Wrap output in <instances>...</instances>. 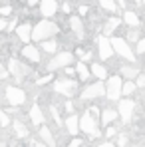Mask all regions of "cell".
<instances>
[{"instance_id": "44dd1931", "label": "cell", "mask_w": 145, "mask_h": 147, "mask_svg": "<svg viewBox=\"0 0 145 147\" xmlns=\"http://www.w3.org/2000/svg\"><path fill=\"white\" fill-rule=\"evenodd\" d=\"M10 129H12V133H14L16 139H26V137H30V127H28L26 121L20 119V117H14V119H12Z\"/></svg>"}, {"instance_id": "277c9868", "label": "cell", "mask_w": 145, "mask_h": 147, "mask_svg": "<svg viewBox=\"0 0 145 147\" xmlns=\"http://www.w3.org/2000/svg\"><path fill=\"white\" fill-rule=\"evenodd\" d=\"M80 133L88 135V139H92V141L103 137V129H101V125H99V119L94 117L88 109H86L84 113H80Z\"/></svg>"}, {"instance_id": "681fc988", "label": "cell", "mask_w": 145, "mask_h": 147, "mask_svg": "<svg viewBox=\"0 0 145 147\" xmlns=\"http://www.w3.org/2000/svg\"><path fill=\"white\" fill-rule=\"evenodd\" d=\"M2 44H4V42H2V40H0V48H2Z\"/></svg>"}, {"instance_id": "83f0119b", "label": "cell", "mask_w": 145, "mask_h": 147, "mask_svg": "<svg viewBox=\"0 0 145 147\" xmlns=\"http://www.w3.org/2000/svg\"><path fill=\"white\" fill-rule=\"evenodd\" d=\"M48 111H50V115H52V119H54V123H56V127H58V129H62V127H64V117L60 115V105L50 103V105H48Z\"/></svg>"}, {"instance_id": "d6a6232c", "label": "cell", "mask_w": 145, "mask_h": 147, "mask_svg": "<svg viewBox=\"0 0 145 147\" xmlns=\"http://www.w3.org/2000/svg\"><path fill=\"white\" fill-rule=\"evenodd\" d=\"M113 143H115L117 147H127V145H129V135H127V133H123V131H119Z\"/></svg>"}, {"instance_id": "7c38bea8", "label": "cell", "mask_w": 145, "mask_h": 147, "mask_svg": "<svg viewBox=\"0 0 145 147\" xmlns=\"http://www.w3.org/2000/svg\"><path fill=\"white\" fill-rule=\"evenodd\" d=\"M20 58L28 62L30 66H38V64H42V50L40 46H36V44H24L22 48H20Z\"/></svg>"}, {"instance_id": "9c48e42d", "label": "cell", "mask_w": 145, "mask_h": 147, "mask_svg": "<svg viewBox=\"0 0 145 147\" xmlns=\"http://www.w3.org/2000/svg\"><path fill=\"white\" fill-rule=\"evenodd\" d=\"M121 88H123V78L119 74H111L105 80V99L107 101H119L121 96Z\"/></svg>"}, {"instance_id": "60d3db41", "label": "cell", "mask_w": 145, "mask_h": 147, "mask_svg": "<svg viewBox=\"0 0 145 147\" xmlns=\"http://www.w3.org/2000/svg\"><path fill=\"white\" fill-rule=\"evenodd\" d=\"M10 78V74H8V68L4 66V64H0V80H8Z\"/></svg>"}, {"instance_id": "74e56055", "label": "cell", "mask_w": 145, "mask_h": 147, "mask_svg": "<svg viewBox=\"0 0 145 147\" xmlns=\"http://www.w3.org/2000/svg\"><path fill=\"white\" fill-rule=\"evenodd\" d=\"M52 80H56V78H54V74H52V72H48L46 76H42V78H38L36 82H38L40 86H44V84H48V82H52Z\"/></svg>"}, {"instance_id": "d590c367", "label": "cell", "mask_w": 145, "mask_h": 147, "mask_svg": "<svg viewBox=\"0 0 145 147\" xmlns=\"http://www.w3.org/2000/svg\"><path fill=\"white\" fill-rule=\"evenodd\" d=\"M90 10H92V8H90L88 4H80V6H78V16H82V18H86V16H90V14H92Z\"/></svg>"}, {"instance_id": "f5cc1de1", "label": "cell", "mask_w": 145, "mask_h": 147, "mask_svg": "<svg viewBox=\"0 0 145 147\" xmlns=\"http://www.w3.org/2000/svg\"><path fill=\"white\" fill-rule=\"evenodd\" d=\"M127 2H129V0H127Z\"/></svg>"}, {"instance_id": "4fadbf2b", "label": "cell", "mask_w": 145, "mask_h": 147, "mask_svg": "<svg viewBox=\"0 0 145 147\" xmlns=\"http://www.w3.org/2000/svg\"><path fill=\"white\" fill-rule=\"evenodd\" d=\"M28 119H30V123H32L34 127H40V125L48 123L46 111L42 109V105H40V103H32V105L28 107Z\"/></svg>"}, {"instance_id": "484cf974", "label": "cell", "mask_w": 145, "mask_h": 147, "mask_svg": "<svg viewBox=\"0 0 145 147\" xmlns=\"http://www.w3.org/2000/svg\"><path fill=\"white\" fill-rule=\"evenodd\" d=\"M38 46H40V50H42V54H46V56H54V54H58V52H60V40L50 38V40L40 42Z\"/></svg>"}, {"instance_id": "2e32d148", "label": "cell", "mask_w": 145, "mask_h": 147, "mask_svg": "<svg viewBox=\"0 0 145 147\" xmlns=\"http://www.w3.org/2000/svg\"><path fill=\"white\" fill-rule=\"evenodd\" d=\"M123 78V80H137L139 76H141V68L137 66V64H131V62H123L119 66V72H117Z\"/></svg>"}, {"instance_id": "9a60e30c", "label": "cell", "mask_w": 145, "mask_h": 147, "mask_svg": "<svg viewBox=\"0 0 145 147\" xmlns=\"http://www.w3.org/2000/svg\"><path fill=\"white\" fill-rule=\"evenodd\" d=\"M32 30H34V24H32V22H28V20H26V22H20V24L16 26V30H14V32H16V38L20 40V44H22V46L32 42Z\"/></svg>"}, {"instance_id": "603a6c76", "label": "cell", "mask_w": 145, "mask_h": 147, "mask_svg": "<svg viewBox=\"0 0 145 147\" xmlns=\"http://www.w3.org/2000/svg\"><path fill=\"white\" fill-rule=\"evenodd\" d=\"M68 24H70V30L74 32V36L78 38V40H84V36H86V24H84V18L82 16H70V20H68Z\"/></svg>"}, {"instance_id": "f546056e", "label": "cell", "mask_w": 145, "mask_h": 147, "mask_svg": "<svg viewBox=\"0 0 145 147\" xmlns=\"http://www.w3.org/2000/svg\"><path fill=\"white\" fill-rule=\"evenodd\" d=\"M97 2H99L101 10L107 12V14H117V12H119V4H117L115 0H97Z\"/></svg>"}, {"instance_id": "816d5d0a", "label": "cell", "mask_w": 145, "mask_h": 147, "mask_svg": "<svg viewBox=\"0 0 145 147\" xmlns=\"http://www.w3.org/2000/svg\"><path fill=\"white\" fill-rule=\"evenodd\" d=\"M143 28H145V18H143Z\"/></svg>"}, {"instance_id": "7402d4cb", "label": "cell", "mask_w": 145, "mask_h": 147, "mask_svg": "<svg viewBox=\"0 0 145 147\" xmlns=\"http://www.w3.org/2000/svg\"><path fill=\"white\" fill-rule=\"evenodd\" d=\"M38 8H40V14H42V18H54L56 14H58V0H40V4H38Z\"/></svg>"}, {"instance_id": "e575fe53", "label": "cell", "mask_w": 145, "mask_h": 147, "mask_svg": "<svg viewBox=\"0 0 145 147\" xmlns=\"http://www.w3.org/2000/svg\"><path fill=\"white\" fill-rule=\"evenodd\" d=\"M135 50V56H145V36H141V40L133 46Z\"/></svg>"}, {"instance_id": "ee69618b", "label": "cell", "mask_w": 145, "mask_h": 147, "mask_svg": "<svg viewBox=\"0 0 145 147\" xmlns=\"http://www.w3.org/2000/svg\"><path fill=\"white\" fill-rule=\"evenodd\" d=\"M96 147H117V145H115L113 141H107V139H103V141H99Z\"/></svg>"}, {"instance_id": "7bdbcfd3", "label": "cell", "mask_w": 145, "mask_h": 147, "mask_svg": "<svg viewBox=\"0 0 145 147\" xmlns=\"http://www.w3.org/2000/svg\"><path fill=\"white\" fill-rule=\"evenodd\" d=\"M62 12H64V14H70V12H72V6H70V2H68V0H64V2H62Z\"/></svg>"}, {"instance_id": "ab89813d", "label": "cell", "mask_w": 145, "mask_h": 147, "mask_svg": "<svg viewBox=\"0 0 145 147\" xmlns=\"http://www.w3.org/2000/svg\"><path fill=\"white\" fill-rule=\"evenodd\" d=\"M135 84H137V88H139V90H145V72H141V76L135 80Z\"/></svg>"}, {"instance_id": "ac0fdd59", "label": "cell", "mask_w": 145, "mask_h": 147, "mask_svg": "<svg viewBox=\"0 0 145 147\" xmlns=\"http://www.w3.org/2000/svg\"><path fill=\"white\" fill-rule=\"evenodd\" d=\"M121 24H123L121 16H117V14H109V18L103 22L101 34H103V36H107V38H111V36H115V30H117Z\"/></svg>"}, {"instance_id": "d6986e66", "label": "cell", "mask_w": 145, "mask_h": 147, "mask_svg": "<svg viewBox=\"0 0 145 147\" xmlns=\"http://www.w3.org/2000/svg\"><path fill=\"white\" fill-rule=\"evenodd\" d=\"M64 129L70 137H78L80 135V115L72 113V115H66L64 117Z\"/></svg>"}, {"instance_id": "c3c4849f", "label": "cell", "mask_w": 145, "mask_h": 147, "mask_svg": "<svg viewBox=\"0 0 145 147\" xmlns=\"http://www.w3.org/2000/svg\"><path fill=\"white\" fill-rule=\"evenodd\" d=\"M141 4H143V8H145V0H141Z\"/></svg>"}, {"instance_id": "d4e9b609", "label": "cell", "mask_w": 145, "mask_h": 147, "mask_svg": "<svg viewBox=\"0 0 145 147\" xmlns=\"http://www.w3.org/2000/svg\"><path fill=\"white\" fill-rule=\"evenodd\" d=\"M90 70H92V78L94 80H99V82H105L109 78V70L103 62H92L90 64Z\"/></svg>"}, {"instance_id": "b9f144b4", "label": "cell", "mask_w": 145, "mask_h": 147, "mask_svg": "<svg viewBox=\"0 0 145 147\" xmlns=\"http://www.w3.org/2000/svg\"><path fill=\"white\" fill-rule=\"evenodd\" d=\"M18 24H20V22H18V18H14V20H10V22H8V26H6V32L10 34L12 30H16V26H18Z\"/></svg>"}, {"instance_id": "4dcf8cb0", "label": "cell", "mask_w": 145, "mask_h": 147, "mask_svg": "<svg viewBox=\"0 0 145 147\" xmlns=\"http://www.w3.org/2000/svg\"><path fill=\"white\" fill-rule=\"evenodd\" d=\"M12 119H14V117H10V109H8V111H6V109H0V129L10 127V125H12Z\"/></svg>"}, {"instance_id": "7dc6e473", "label": "cell", "mask_w": 145, "mask_h": 147, "mask_svg": "<svg viewBox=\"0 0 145 147\" xmlns=\"http://www.w3.org/2000/svg\"><path fill=\"white\" fill-rule=\"evenodd\" d=\"M32 147H46V143H42V141H32Z\"/></svg>"}, {"instance_id": "5b68a950", "label": "cell", "mask_w": 145, "mask_h": 147, "mask_svg": "<svg viewBox=\"0 0 145 147\" xmlns=\"http://www.w3.org/2000/svg\"><path fill=\"white\" fill-rule=\"evenodd\" d=\"M78 62V58H76V54H74L72 50H62V52H58V54H54L52 58H48V62H46V72H62L64 68H70Z\"/></svg>"}, {"instance_id": "f1b7e54d", "label": "cell", "mask_w": 145, "mask_h": 147, "mask_svg": "<svg viewBox=\"0 0 145 147\" xmlns=\"http://www.w3.org/2000/svg\"><path fill=\"white\" fill-rule=\"evenodd\" d=\"M141 36H143V34H141V28H127V32H125L123 38H125L131 46H135V44L141 40Z\"/></svg>"}, {"instance_id": "5bb4252c", "label": "cell", "mask_w": 145, "mask_h": 147, "mask_svg": "<svg viewBox=\"0 0 145 147\" xmlns=\"http://www.w3.org/2000/svg\"><path fill=\"white\" fill-rule=\"evenodd\" d=\"M117 119H119L117 107H109V105L101 107V113H99V125H101V129H105L107 125H113Z\"/></svg>"}, {"instance_id": "6da1fadb", "label": "cell", "mask_w": 145, "mask_h": 147, "mask_svg": "<svg viewBox=\"0 0 145 147\" xmlns=\"http://www.w3.org/2000/svg\"><path fill=\"white\" fill-rule=\"evenodd\" d=\"M52 90H54V94H58V96H62V98L74 99L78 94H80V90H82V88H80V80H78V78L60 76V78H56V80H54Z\"/></svg>"}, {"instance_id": "f907efd6", "label": "cell", "mask_w": 145, "mask_h": 147, "mask_svg": "<svg viewBox=\"0 0 145 147\" xmlns=\"http://www.w3.org/2000/svg\"><path fill=\"white\" fill-rule=\"evenodd\" d=\"M80 2H90V0H80Z\"/></svg>"}, {"instance_id": "ffe728a7", "label": "cell", "mask_w": 145, "mask_h": 147, "mask_svg": "<svg viewBox=\"0 0 145 147\" xmlns=\"http://www.w3.org/2000/svg\"><path fill=\"white\" fill-rule=\"evenodd\" d=\"M121 20H123L125 28H141V16L131 8H125L121 12Z\"/></svg>"}, {"instance_id": "8fae6325", "label": "cell", "mask_w": 145, "mask_h": 147, "mask_svg": "<svg viewBox=\"0 0 145 147\" xmlns=\"http://www.w3.org/2000/svg\"><path fill=\"white\" fill-rule=\"evenodd\" d=\"M96 46H97V58H99V62H103V64H107V62H111L113 60V56H115V52H113V46H111V40L107 38V36H97L96 38Z\"/></svg>"}, {"instance_id": "1f68e13d", "label": "cell", "mask_w": 145, "mask_h": 147, "mask_svg": "<svg viewBox=\"0 0 145 147\" xmlns=\"http://www.w3.org/2000/svg\"><path fill=\"white\" fill-rule=\"evenodd\" d=\"M117 133H119V127L113 123V125H107L105 129H103V137L107 139V141H113L115 137H117Z\"/></svg>"}, {"instance_id": "7a4b0ae2", "label": "cell", "mask_w": 145, "mask_h": 147, "mask_svg": "<svg viewBox=\"0 0 145 147\" xmlns=\"http://www.w3.org/2000/svg\"><path fill=\"white\" fill-rule=\"evenodd\" d=\"M60 34V24H56L54 20L50 18H42L34 24V30H32V42L40 44L44 40H50V38H56Z\"/></svg>"}, {"instance_id": "8d00e7d4", "label": "cell", "mask_w": 145, "mask_h": 147, "mask_svg": "<svg viewBox=\"0 0 145 147\" xmlns=\"http://www.w3.org/2000/svg\"><path fill=\"white\" fill-rule=\"evenodd\" d=\"M12 10H14V8H12L10 4H0V16H2V18L10 16V14H12Z\"/></svg>"}, {"instance_id": "4316f807", "label": "cell", "mask_w": 145, "mask_h": 147, "mask_svg": "<svg viewBox=\"0 0 145 147\" xmlns=\"http://www.w3.org/2000/svg\"><path fill=\"white\" fill-rule=\"evenodd\" d=\"M137 92H139V88H137V84L133 80H123V88H121V96L123 98H133Z\"/></svg>"}, {"instance_id": "f35d334b", "label": "cell", "mask_w": 145, "mask_h": 147, "mask_svg": "<svg viewBox=\"0 0 145 147\" xmlns=\"http://www.w3.org/2000/svg\"><path fill=\"white\" fill-rule=\"evenodd\" d=\"M82 145H84L82 137H72V139H70V141H68L64 147H82Z\"/></svg>"}, {"instance_id": "bcb514c9", "label": "cell", "mask_w": 145, "mask_h": 147, "mask_svg": "<svg viewBox=\"0 0 145 147\" xmlns=\"http://www.w3.org/2000/svg\"><path fill=\"white\" fill-rule=\"evenodd\" d=\"M26 4H28V6H38L40 0H26Z\"/></svg>"}, {"instance_id": "3957f363", "label": "cell", "mask_w": 145, "mask_h": 147, "mask_svg": "<svg viewBox=\"0 0 145 147\" xmlns=\"http://www.w3.org/2000/svg\"><path fill=\"white\" fill-rule=\"evenodd\" d=\"M6 68H8L10 78H14V82H16V84H22L24 80L32 78V76H36V74L32 72L30 64L24 62L22 58H14V56H10V58L6 60Z\"/></svg>"}, {"instance_id": "30bf717a", "label": "cell", "mask_w": 145, "mask_h": 147, "mask_svg": "<svg viewBox=\"0 0 145 147\" xmlns=\"http://www.w3.org/2000/svg\"><path fill=\"white\" fill-rule=\"evenodd\" d=\"M135 109H137V101L133 98H121L117 101V111H119V119L125 125L133 121V115H135Z\"/></svg>"}, {"instance_id": "8992f818", "label": "cell", "mask_w": 145, "mask_h": 147, "mask_svg": "<svg viewBox=\"0 0 145 147\" xmlns=\"http://www.w3.org/2000/svg\"><path fill=\"white\" fill-rule=\"evenodd\" d=\"M99 98H105V82H99V80H94L78 94L80 103H94Z\"/></svg>"}, {"instance_id": "f6af8a7d", "label": "cell", "mask_w": 145, "mask_h": 147, "mask_svg": "<svg viewBox=\"0 0 145 147\" xmlns=\"http://www.w3.org/2000/svg\"><path fill=\"white\" fill-rule=\"evenodd\" d=\"M6 26H8V20L0 16V34H2V32H6Z\"/></svg>"}, {"instance_id": "cb8c5ba5", "label": "cell", "mask_w": 145, "mask_h": 147, "mask_svg": "<svg viewBox=\"0 0 145 147\" xmlns=\"http://www.w3.org/2000/svg\"><path fill=\"white\" fill-rule=\"evenodd\" d=\"M74 68H76V78L80 80V84H88V82L92 80V70H90V64H86V62L78 60V62L74 64Z\"/></svg>"}, {"instance_id": "ba28073f", "label": "cell", "mask_w": 145, "mask_h": 147, "mask_svg": "<svg viewBox=\"0 0 145 147\" xmlns=\"http://www.w3.org/2000/svg\"><path fill=\"white\" fill-rule=\"evenodd\" d=\"M4 99L10 107L18 109L28 101V96H26L24 88H20V86H6L4 88Z\"/></svg>"}, {"instance_id": "52a82bcc", "label": "cell", "mask_w": 145, "mask_h": 147, "mask_svg": "<svg viewBox=\"0 0 145 147\" xmlns=\"http://www.w3.org/2000/svg\"><path fill=\"white\" fill-rule=\"evenodd\" d=\"M111 46H113V52L115 56H119L123 62H131V64H137V56H135V50L133 46L123 38V36H111Z\"/></svg>"}, {"instance_id": "836d02e7", "label": "cell", "mask_w": 145, "mask_h": 147, "mask_svg": "<svg viewBox=\"0 0 145 147\" xmlns=\"http://www.w3.org/2000/svg\"><path fill=\"white\" fill-rule=\"evenodd\" d=\"M60 107H64L66 115H72V113H78V109H76V103H74L72 99H66V103H64V105H60Z\"/></svg>"}, {"instance_id": "e0dca14e", "label": "cell", "mask_w": 145, "mask_h": 147, "mask_svg": "<svg viewBox=\"0 0 145 147\" xmlns=\"http://www.w3.org/2000/svg\"><path fill=\"white\" fill-rule=\"evenodd\" d=\"M38 139L42 143H46V147H58V139H56V135H54V131L48 123L38 127Z\"/></svg>"}]
</instances>
